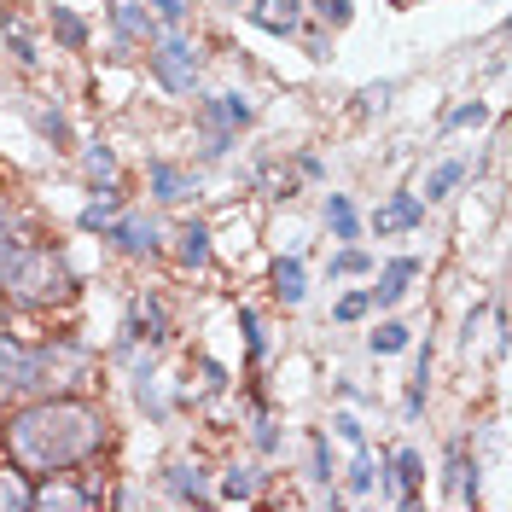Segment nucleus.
<instances>
[{
	"label": "nucleus",
	"mask_w": 512,
	"mask_h": 512,
	"mask_svg": "<svg viewBox=\"0 0 512 512\" xmlns=\"http://www.w3.org/2000/svg\"><path fill=\"white\" fill-rule=\"evenodd\" d=\"M169 489H175L181 501H204V472H198V466H169Z\"/></svg>",
	"instance_id": "obj_26"
},
{
	"label": "nucleus",
	"mask_w": 512,
	"mask_h": 512,
	"mask_svg": "<svg viewBox=\"0 0 512 512\" xmlns=\"http://www.w3.org/2000/svg\"><path fill=\"white\" fill-rule=\"evenodd\" d=\"M47 384V361L41 350L30 344H18V338H0V402H18V396H30Z\"/></svg>",
	"instance_id": "obj_3"
},
{
	"label": "nucleus",
	"mask_w": 512,
	"mask_h": 512,
	"mask_svg": "<svg viewBox=\"0 0 512 512\" xmlns=\"http://www.w3.org/2000/svg\"><path fill=\"white\" fill-rule=\"evenodd\" d=\"M239 326H245V338H251V355H262V332H256V315H251V309H239Z\"/></svg>",
	"instance_id": "obj_40"
},
{
	"label": "nucleus",
	"mask_w": 512,
	"mask_h": 512,
	"mask_svg": "<svg viewBox=\"0 0 512 512\" xmlns=\"http://www.w3.org/2000/svg\"><path fill=\"white\" fill-rule=\"evenodd\" d=\"M30 117H35V128H41V140H53V146H64V140H70V123H64L59 105H47V99H30Z\"/></svg>",
	"instance_id": "obj_18"
},
{
	"label": "nucleus",
	"mask_w": 512,
	"mask_h": 512,
	"mask_svg": "<svg viewBox=\"0 0 512 512\" xmlns=\"http://www.w3.org/2000/svg\"><path fill=\"white\" fill-rule=\"evenodd\" d=\"M12 297L18 303H59V297H70V268H64L59 251H24V262H18V274H12Z\"/></svg>",
	"instance_id": "obj_2"
},
{
	"label": "nucleus",
	"mask_w": 512,
	"mask_h": 512,
	"mask_svg": "<svg viewBox=\"0 0 512 512\" xmlns=\"http://www.w3.org/2000/svg\"><path fill=\"white\" fill-rule=\"evenodd\" d=\"M53 35H59V47H70V53L88 47V24H82L70 6H53Z\"/></svg>",
	"instance_id": "obj_20"
},
{
	"label": "nucleus",
	"mask_w": 512,
	"mask_h": 512,
	"mask_svg": "<svg viewBox=\"0 0 512 512\" xmlns=\"http://www.w3.org/2000/svg\"><path fill=\"white\" fill-rule=\"evenodd\" d=\"M256 495V466H233L222 478V501H251Z\"/></svg>",
	"instance_id": "obj_27"
},
{
	"label": "nucleus",
	"mask_w": 512,
	"mask_h": 512,
	"mask_svg": "<svg viewBox=\"0 0 512 512\" xmlns=\"http://www.w3.org/2000/svg\"><path fill=\"white\" fill-rule=\"evenodd\" d=\"M384 99H390V82H379V88H367V94H361V111H379Z\"/></svg>",
	"instance_id": "obj_41"
},
{
	"label": "nucleus",
	"mask_w": 512,
	"mask_h": 512,
	"mask_svg": "<svg viewBox=\"0 0 512 512\" xmlns=\"http://www.w3.org/2000/svg\"><path fill=\"white\" fill-rule=\"evenodd\" d=\"M198 117H204V123L216 128V134H233V128H245V123H251V105H245V94H210Z\"/></svg>",
	"instance_id": "obj_11"
},
{
	"label": "nucleus",
	"mask_w": 512,
	"mask_h": 512,
	"mask_svg": "<svg viewBox=\"0 0 512 512\" xmlns=\"http://www.w3.org/2000/svg\"><path fill=\"white\" fill-rule=\"evenodd\" d=\"M256 443H262V448L280 443V437H274V419H256Z\"/></svg>",
	"instance_id": "obj_42"
},
{
	"label": "nucleus",
	"mask_w": 512,
	"mask_h": 512,
	"mask_svg": "<svg viewBox=\"0 0 512 512\" xmlns=\"http://www.w3.org/2000/svg\"><path fill=\"white\" fill-rule=\"evenodd\" d=\"M460 181H466V163H437L431 181H425V204H431V198H448Z\"/></svg>",
	"instance_id": "obj_24"
},
{
	"label": "nucleus",
	"mask_w": 512,
	"mask_h": 512,
	"mask_svg": "<svg viewBox=\"0 0 512 512\" xmlns=\"http://www.w3.org/2000/svg\"><path fill=\"white\" fill-rule=\"evenodd\" d=\"M152 6V18H163V24H181L187 18V0H146Z\"/></svg>",
	"instance_id": "obj_37"
},
{
	"label": "nucleus",
	"mask_w": 512,
	"mask_h": 512,
	"mask_svg": "<svg viewBox=\"0 0 512 512\" xmlns=\"http://www.w3.org/2000/svg\"><path fill=\"white\" fill-rule=\"evenodd\" d=\"M256 187L268 192V198H291V175L280 163H268V169H256Z\"/></svg>",
	"instance_id": "obj_30"
},
{
	"label": "nucleus",
	"mask_w": 512,
	"mask_h": 512,
	"mask_svg": "<svg viewBox=\"0 0 512 512\" xmlns=\"http://www.w3.org/2000/svg\"><path fill=\"white\" fill-rule=\"evenodd\" d=\"M111 24H117L123 41H152V35H158L152 6H140V0H111Z\"/></svg>",
	"instance_id": "obj_12"
},
{
	"label": "nucleus",
	"mask_w": 512,
	"mask_h": 512,
	"mask_svg": "<svg viewBox=\"0 0 512 512\" xmlns=\"http://www.w3.org/2000/svg\"><path fill=\"white\" fill-rule=\"evenodd\" d=\"M88 175L94 181H105V187H117V158H111V146H88Z\"/></svg>",
	"instance_id": "obj_28"
},
{
	"label": "nucleus",
	"mask_w": 512,
	"mask_h": 512,
	"mask_svg": "<svg viewBox=\"0 0 512 512\" xmlns=\"http://www.w3.org/2000/svg\"><path fill=\"white\" fill-rule=\"evenodd\" d=\"M367 350H373V355H396V350H408V326H402V320H384V326H373Z\"/></svg>",
	"instance_id": "obj_23"
},
{
	"label": "nucleus",
	"mask_w": 512,
	"mask_h": 512,
	"mask_svg": "<svg viewBox=\"0 0 512 512\" xmlns=\"http://www.w3.org/2000/svg\"><path fill=\"white\" fill-rule=\"evenodd\" d=\"M315 12L326 18V24H332V30H344V24L355 18V6H350V0H315Z\"/></svg>",
	"instance_id": "obj_34"
},
{
	"label": "nucleus",
	"mask_w": 512,
	"mask_h": 512,
	"mask_svg": "<svg viewBox=\"0 0 512 512\" xmlns=\"http://www.w3.org/2000/svg\"><path fill=\"white\" fill-rule=\"evenodd\" d=\"M332 425H338V437H344V443H350V448H361V419L338 414V419H332Z\"/></svg>",
	"instance_id": "obj_38"
},
{
	"label": "nucleus",
	"mask_w": 512,
	"mask_h": 512,
	"mask_svg": "<svg viewBox=\"0 0 512 512\" xmlns=\"http://www.w3.org/2000/svg\"><path fill=\"white\" fill-rule=\"evenodd\" d=\"M0 507L6 512H30V489L18 483V472H0Z\"/></svg>",
	"instance_id": "obj_29"
},
{
	"label": "nucleus",
	"mask_w": 512,
	"mask_h": 512,
	"mask_svg": "<svg viewBox=\"0 0 512 512\" xmlns=\"http://www.w3.org/2000/svg\"><path fill=\"white\" fill-rule=\"evenodd\" d=\"M105 233H111L128 256H152L158 251V222H152V216H117Z\"/></svg>",
	"instance_id": "obj_9"
},
{
	"label": "nucleus",
	"mask_w": 512,
	"mask_h": 512,
	"mask_svg": "<svg viewBox=\"0 0 512 512\" xmlns=\"http://www.w3.org/2000/svg\"><path fill=\"white\" fill-rule=\"evenodd\" d=\"M414 280H419V262H414V256H396V262H390V268L379 274V286L367 291V297H373L379 309H396V303L408 297V286H414Z\"/></svg>",
	"instance_id": "obj_7"
},
{
	"label": "nucleus",
	"mask_w": 512,
	"mask_h": 512,
	"mask_svg": "<svg viewBox=\"0 0 512 512\" xmlns=\"http://www.w3.org/2000/svg\"><path fill=\"white\" fill-rule=\"evenodd\" d=\"M268 280H274V297H280L286 309H297V303L309 297V280H303V262H297V256H280Z\"/></svg>",
	"instance_id": "obj_14"
},
{
	"label": "nucleus",
	"mask_w": 512,
	"mask_h": 512,
	"mask_svg": "<svg viewBox=\"0 0 512 512\" xmlns=\"http://www.w3.org/2000/svg\"><path fill=\"white\" fill-rule=\"evenodd\" d=\"M419 222H425V198H419V192H396L379 216H373L379 233H408V227H419Z\"/></svg>",
	"instance_id": "obj_10"
},
{
	"label": "nucleus",
	"mask_w": 512,
	"mask_h": 512,
	"mask_svg": "<svg viewBox=\"0 0 512 512\" xmlns=\"http://www.w3.org/2000/svg\"><path fill=\"white\" fill-rule=\"evenodd\" d=\"M192 192H198V175L192 169H181V163H152V198L158 204H187Z\"/></svg>",
	"instance_id": "obj_8"
},
{
	"label": "nucleus",
	"mask_w": 512,
	"mask_h": 512,
	"mask_svg": "<svg viewBox=\"0 0 512 512\" xmlns=\"http://www.w3.org/2000/svg\"><path fill=\"white\" fill-rule=\"evenodd\" d=\"M390 466H396V507H414L419 501V478H425V472H419V454L414 448H396Z\"/></svg>",
	"instance_id": "obj_15"
},
{
	"label": "nucleus",
	"mask_w": 512,
	"mask_h": 512,
	"mask_svg": "<svg viewBox=\"0 0 512 512\" xmlns=\"http://www.w3.org/2000/svg\"><path fill=\"white\" fill-rule=\"evenodd\" d=\"M0 227H6V210H0Z\"/></svg>",
	"instance_id": "obj_43"
},
{
	"label": "nucleus",
	"mask_w": 512,
	"mask_h": 512,
	"mask_svg": "<svg viewBox=\"0 0 512 512\" xmlns=\"http://www.w3.org/2000/svg\"><path fill=\"white\" fill-rule=\"evenodd\" d=\"M326 227H332L338 239H355V233H361V222H355V204L344 198V192H326Z\"/></svg>",
	"instance_id": "obj_19"
},
{
	"label": "nucleus",
	"mask_w": 512,
	"mask_h": 512,
	"mask_svg": "<svg viewBox=\"0 0 512 512\" xmlns=\"http://www.w3.org/2000/svg\"><path fill=\"white\" fill-rule=\"evenodd\" d=\"M448 501L454 507L478 501V460H466V448H448Z\"/></svg>",
	"instance_id": "obj_13"
},
{
	"label": "nucleus",
	"mask_w": 512,
	"mask_h": 512,
	"mask_svg": "<svg viewBox=\"0 0 512 512\" xmlns=\"http://www.w3.org/2000/svg\"><path fill=\"white\" fill-rule=\"evenodd\" d=\"M367 268H373V256L367 251H344L338 262H332V274H367Z\"/></svg>",
	"instance_id": "obj_36"
},
{
	"label": "nucleus",
	"mask_w": 512,
	"mask_h": 512,
	"mask_svg": "<svg viewBox=\"0 0 512 512\" xmlns=\"http://www.w3.org/2000/svg\"><path fill=\"white\" fill-rule=\"evenodd\" d=\"M152 76H158L169 94H192L198 88V47L187 35H163L152 47Z\"/></svg>",
	"instance_id": "obj_4"
},
{
	"label": "nucleus",
	"mask_w": 512,
	"mask_h": 512,
	"mask_svg": "<svg viewBox=\"0 0 512 512\" xmlns=\"http://www.w3.org/2000/svg\"><path fill=\"white\" fill-rule=\"evenodd\" d=\"M128 338H152V344H163V338H169V320H163V303H134V320H128Z\"/></svg>",
	"instance_id": "obj_17"
},
{
	"label": "nucleus",
	"mask_w": 512,
	"mask_h": 512,
	"mask_svg": "<svg viewBox=\"0 0 512 512\" xmlns=\"http://www.w3.org/2000/svg\"><path fill=\"white\" fill-rule=\"evenodd\" d=\"M0 30L12 35V47H18V64H41V53H35V35L24 30V18H18V12H6V18H0Z\"/></svg>",
	"instance_id": "obj_25"
},
{
	"label": "nucleus",
	"mask_w": 512,
	"mask_h": 512,
	"mask_svg": "<svg viewBox=\"0 0 512 512\" xmlns=\"http://www.w3.org/2000/svg\"><path fill=\"white\" fill-rule=\"evenodd\" d=\"M99 448H105V414L82 396H47L6 419V454L35 478L88 466Z\"/></svg>",
	"instance_id": "obj_1"
},
{
	"label": "nucleus",
	"mask_w": 512,
	"mask_h": 512,
	"mask_svg": "<svg viewBox=\"0 0 512 512\" xmlns=\"http://www.w3.org/2000/svg\"><path fill=\"white\" fill-rule=\"evenodd\" d=\"M245 18L268 35H297L303 30V0H251Z\"/></svg>",
	"instance_id": "obj_6"
},
{
	"label": "nucleus",
	"mask_w": 512,
	"mask_h": 512,
	"mask_svg": "<svg viewBox=\"0 0 512 512\" xmlns=\"http://www.w3.org/2000/svg\"><path fill=\"white\" fill-rule=\"evenodd\" d=\"M175 256H181V268H204V262H210V227L187 222L175 233Z\"/></svg>",
	"instance_id": "obj_16"
},
{
	"label": "nucleus",
	"mask_w": 512,
	"mask_h": 512,
	"mask_svg": "<svg viewBox=\"0 0 512 512\" xmlns=\"http://www.w3.org/2000/svg\"><path fill=\"white\" fill-rule=\"evenodd\" d=\"M373 478H384L379 466H373V454H355V466H350V495H367V489H373Z\"/></svg>",
	"instance_id": "obj_31"
},
{
	"label": "nucleus",
	"mask_w": 512,
	"mask_h": 512,
	"mask_svg": "<svg viewBox=\"0 0 512 512\" xmlns=\"http://www.w3.org/2000/svg\"><path fill=\"white\" fill-rule=\"evenodd\" d=\"M425 390H431V344L419 350V367H414V384H408V402H402V414L419 419V408H425Z\"/></svg>",
	"instance_id": "obj_22"
},
{
	"label": "nucleus",
	"mask_w": 512,
	"mask_h": 512,
	"mask_svg": "<svg viewBox=\"0 0 512 512\" xmlns=\"http://www.w3.org/2000/svg\"><path fill=\"white\" fill-rule=\"evenodd\" d=\"M483 117H489V105H478V99H472V105H460V111H448V128H478Z\"/></svg>",
	"instance_id": "obj_35"
},
{
	"label": "nucleus",
	"mask_w": 512,
	"mask_h": 512,
	"mask_svg": "<svg viewBox=\"0 0 512 512\" xmlns=\"http://www.w3.org/2000/svg\"><path fill=\"white\" fill-rule=\"evenodd\" d=\"M99 507V489H76V483H64V472L30 489V512H94Z\"/></svg>",
	"instance_id": "obj_5"
},
{
	"label": "nucleus",
	"mask_w": 512,
	"mask_h": 512,
	"mask_svg": "<svg viewBox=\"0 0 512 512\" xmlns=\"http://www.w3.org/2000/svg\"><path fill=\"white\" fill-rule=\"evenodd\" d=\"M111 222H117V192L105 187V192L94 198V204H88V210L76 216V227H82V233H105Z\"/></svg>",
	"instance_id": "obj_21"
},
{
	"label": "nucleus",
	"mask_w": 512,
	"mask_h": 512,
	"mask_svg": "<svg viewBox=\"0 0 512 512\" xmlns=\"http://www.w3.org/2000/svg\"><path fill=\"white\" fill-rule=\"evenodd\" d=\"M367 309H373V297H367V291H344L332 315H338V320H344V326H350V320H361V315H367Z\"/></svg>",
	"instance_id": "obj_33"
},
{
	"label": "nucleus",
	"mask_w": 512,
	"mask_h": 512,
	"mask_svg": "<svg viewBox=\"0 0 512 512\" xmlns=\"http://www.w3.org/2000/svg\"><path fill=\"white\" fill-rule=\"evenodd\" d=\"M309 448H315V478H320V483H332V460H326V437H315Z\"/></svg>",
	"instance_id": "obj_39"
},
{
	"label": "nucleus",
	"mask_w": 512,
	"mask_h": 512,
	"mask_svg": "<svg viewBox=\"0 0 512 512\" xmlns=\"http://www.w3.org/2000/svg\"><path fill=\"white\" fill-rule=\"evenodd\" d=\"M18 262H24V245H18V239H6V233H0V291L12 286V274H18Z\"/></svg>",
	"instance_id": "obj_32"
}]
</instances>
